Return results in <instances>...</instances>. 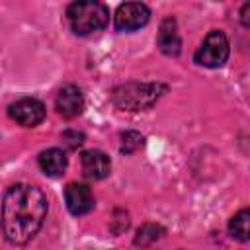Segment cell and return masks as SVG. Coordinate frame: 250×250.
Returning <instances> with one entry per match:
<instances>
[{"label":"cell","instance_id":"obj_1","mask_svg":"<svg viewBox=\"0 0 250 250\" xmlns=\"http://www.w3.org/2000/svg\"><path fill=\"white\" fill-rule=\"evenodd\" d=\"M47 215V197L29 184L8 188L2 203V230L10 244H27L41 229Z\"/></svg>","mask_w":250,"mask_h":250},{"label":"cell","instance_id":"obj_2","mask_svg":"<svg viewBox=\"0 0 250 250\" xmlns=\"http://www.w3.org/2000/svg\"><path fill=\"white\" fill-rule=\"evenodd\" d=\"M66 18L70 23V29L76 35H94L102 31L109 21V12L102 2L96 0H82L72 2L66 10Z\"/></svg>","mask_w":250,"mask_h":250},{"label":"cell","instance_id":"obj_3","mask_svg":"<svg viewBox=\"0 0 250 250\" xmlns=\"http://www.w3.org/2000/svg\"><path fill=\"white\" fill-rule=\"evenodd\" d=\"M166 90V86L162 84H123L117 86L111 92V100L117 107L121 109H129V111H139V109H146L150 107Z\"/></svg>","mask_w":250,"mask_h":250},{"label":"cell","instance_id":"obj_4","mask_svg":"<svg viewBox=\"0 0 250 250\" xmlns=\"http://www.w3.org/2000/svg\"><path fill=\"white\" fill-rule=\"evenodd\" d=\"M229 51L230 49H229L227 35L219 29H213L211 33H207V37L203 39V43L195 51L193 61L201 66H207V68H219L227 62Z\"/></svg>","mask_w":250,"mask_h":250},{"label":"cell","instance_id":"obj_5","mask_svg":"<svg viewBox=\"0 0 250 250\" xmlns=\"http://www.w3.org/2000/svg\"><path fill=\"white\" fill-rule=\"evenodd\" d=\"M150 20V10L143 2H125L115 12V29L117 31H135Z\"/></svg>","mask_w":250,"mask_h":250},{"label":"cell","instance_id":"obj_6","mask_svg":"<svg viewBox=\"0 0 250 250\" xmlns=\"http://www.w3.org/2000/svg\"><path fill=\"white\" fill-rule=\"evenodd\" d=\"M8 113L21 127H35L45 119V105L37 98H20L10 104Z\"/></svg>","mask_w":250,"mask_h":250},{"label":"cell","instance_id":"obj_7","mask_svg":"<svg viewBox=\"0 0 250 250\" xmlns=\"http://www.w3.org/2000/svg\"><path fill=\"white\" fill-rule=\"evenodd\" d=\"M55 107L64 119L78 117L84 109V96H82L80 88L74 86V84H68V86L61 88L59 94H57V100H55Z\"/></svg>","mask_w":250,"mask_h":250},{"label":"cell","instance_id":"obj_8","mask_svg":"<svg viewBox=\"0 0 250 250\" xmlns=\"http://www.w3.org/2000/svg\"><path fill=\"white\" fill-rule=\"evenodd\" d=\"M64 201L72 215L80 217L94 209V195L84 184H68L64 189Z\"/></svg>","mask_w":250,"mask_h":250},{"label":"cell","instance_id":"obj_9","mask_svg":"<svg viewBox=\"0 0 250 250\" xmlns=\"http://www.w3.org/2000/svg\"><path fill=\"white\" fill-rule=\"evenodd\" d=\"M80 166H82V174L88 180H102L111 170L109 156L105 152H102V150H86V152H82Z\"/></svg>","mask_w":250,"mask_h":250},{"label":"cell","instance_id":"obj_10","mask_svg":"<svg viewBox=\"0 0 250 250\" xmlns=\"http://www.w3.org/2000/svg\"><path fill=\"white\" fill-rule=\"evenodd\" d=\"M156 45L164 55H170V57H176L182 51V39L178 33V25L172 18H166L160 23V29L156 35Z\"/></svg>","mask_w":250,"mask_h":250},{"label":"cell","instance_id":"obj_11","mask_svg":"<svg viewBox=\"0 0 250 250\" xmlns=\"http://www.w3.org/2000/svg\"><path fill=\"white\" fill-rule=\"evenodd\" d=\"M66 164H68V158L61 148H47L39 154V168L45 176H51V178L62 176L66 170Z\"/></svg>","mask_w":250,"mask_h":250},{"label":"cell","instance_id":"obj_12","mask_svg":"<svg viewBox=\"0 0 250 250\" xmlns=\"http://www.w3.org/2000/svg\"><path fill=\"white\" fill-rule=\"evenodd\" d=\"M229 232L234 240L240 242H250V207L238 211L230 223H229Z\"/></svg>","mask_w":250,"mask_h":250},{"label":"cell","instance_id":"obj_13","mask_svg":"<svg viewBox=\"0 0 250 250\" xmlns=\"http://www.w3.org/2000/svg\"><path fill=\"white\" fill-rule=\"evenodd\" d=\"M160 232H162L160 227H156V225H145V227L139 229V232L135 236V244L137 246H146V244L154 242L156 238H160Z\"/></svg>","mask_w":250,"mask_h":250},{"label":"cell","instance_id":"obj_14","mask_svg":"<svg viewBox=\"0 0 250 250\" xmlns=\"http://www.w3.org/2000/svg\"><path fill=\"white\" fill-rule=\"evenodd\" d=\"M141 146H143V135L141 133H137V131H125L121 135V152L131 154V152H135Z\"/></svg>","mask_w":250,"mask_h":250},{"label":"cell","instance_id":"obj_15","mask_svg":"<svg viewBox=\"0 0 250 250\" xmlns=\"http://www.w3.org/2000/svg\"><path fill=\"white\" fill-rule=\"evenodd\" d=\"M62 141L68 148H78L82 143H84V135L78 133V131H64L62 133Z\"/></svg>","mask_w":250,"mask_h":250},{"label":"cell","instance_id":"obj_16","mask_svg":"<svg viewBox=\"0 0 250 250\" xmlns=\"http://www.w3.org/2000/svg\"><path fill=\"white\" fill-rule=\"evenodd\" d=\"M240 21H242V25L250 27V2H246V4L240 8Z\"/></svg>","mask_w":250,"mask_h":250}]
</instances>
